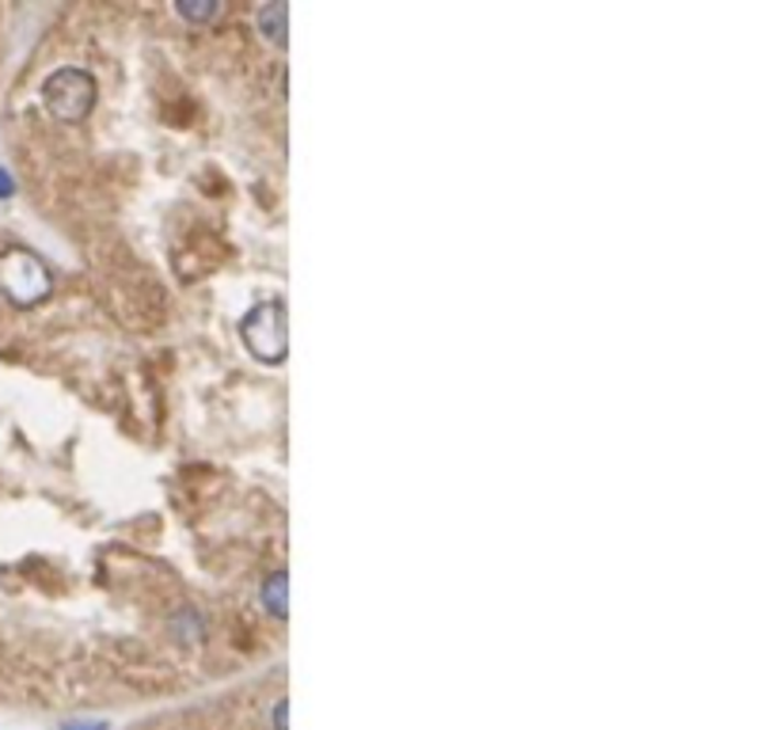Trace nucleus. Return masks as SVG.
I'll use <instances>...</instances> for the list:
<instances>
[{
  "instance_id": "20e7f679",
  "label": "nucleus",
  "mask_w": 779,
  "mask_h": 730,
  "mask_svg": "<svg viewBox=\"0 0 779 730\" xmlns=\"http://www.w3.org/2000/svg\"><path fill=\"white\" fill-rule=\"evenodd\" d=\"M263 601L275 617H286V575H270V583L263 586Z\"/></svg>"
},
{
  "instance_id": "f257e3e1",
  "label": "nucleus",
  "mask_w": 779,
  "mask_h": 730,
  "mask_svg": "<svg viewBox=\"0 0 779 730\" xmlns=\"http://www.w3.org/2000/svg\"><path fill=\"white\" fill-rule=\"evenodd\" d=\"M0 289H4L12 301L35 305L49 294V270L31 252L12 247L8 255H0Z\"/></svg>"
},
{
  "instance_id": "f03ea898",
  "label": "nucleus",
  "mask_w": 779,
  "mask_h": 730,
  "mask_svg": "<svg viewBox=\"0 0 779 730\" xmlns=\"http://www.w3.org/2000/svg\"><path fill=\"white\" fill-rule=\"evenodd\" d=\"M92 99H96V85H92V77L80 73V69H62L46 85V103L62 122L85 119L88 107H92Z\"/></svg>"
},
{
  "instance_id": "39448f33",
  "label": "nucleus",
  "mask_w": 779,
  "mask_h": 730,
  "mask_svg": "<svg viewBox=\"0 0 779 730\" xmlns=\"http://www.w3.org/2000/svg\"><path fill=\"white\" fill-rule=\"evenodd\" d=\"M281 20H286V8L281 4H275V8H267V12L259 15V27H267V35L275 38V43H286V35H281Z\"/></svg>"
},
{
  "instance_id": "7ed1b4c3",
  "label": "nucleus",
  "mask_w": 779,
  "mask_h": 730,
  "mask_svg": "<svg viewBox=\"0 0 779 730\" xmlns=\"http://www.w3.org/2000/svg\"><path fill=\"white\" fill-rule=\"evenodd\" d=\"M244 339L252 346L255 358L281 362L286 358V312L281 305H263L244 320Z\"/></svg>"
}]
</instances>
